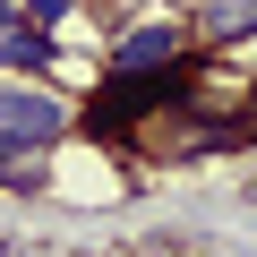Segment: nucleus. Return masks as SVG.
I'll return each mask as SVG.
<instances>
[{
	"instance_id": "1",
	"label": "nucleus",
	"mask_w": 257,
	"mask_h": 257,
	"mask_svg": "<svg viewBox=\"0 0 257 257\" xmlns=\"http://www.w3.org/2000/svg\"><path fill=\"white\" fill-rule=\"evenodd\" d=\"M60 146H77V103L52 94L43 77H0V189L43 197Z\"/></svg>"
},
{
	"instance_id": "8",
	"label": "nucleus",
	"mask_w": 257,
	"mask_h": 257,
	"mask_svg": "<svg viewBox=\"0 0 257 257\" xmlns=\"http://www.w3.org/2000/svg\"><path fill=\"white\" fill-rule=\"evenodd\" d=\"M0 9H9V0H0Z\"/></svg>"
},
{
	"instance_id": "7",
	"label": "nucleus",
	"mask_w": 257,
	"mask_h": 257,
	"mask_svg": "<svg viewBox=\"0 0 257 257\" xmlns=\"http://www.w3.org/2000/svg\"><path fill=\"white\" fill-rule=\"evenodd\" d=\"M231 257H257V248H231Z\"/></svg>"
},
{
	"instance_id": "5",
	"label": "nucleus",
	"mask_w": 257,
	"mask_h": 257,
	"mask_svg": "<svg viewBox=\"0 0 257 257\" xmlns=\"http://www.w3.org/2000/svg\"><path fill=\"white\" fill-rule=\"evenodd\" d=\"M9 9H18L26 26H43V35H60V26L77 18V0H9Z\"/></svg>"
},
{
	"instance_id": "6",
	"label": "nucleus",
	"mask_w": 257,
	"mask_h": 257,
	"mask_svg": "<svg viewBox=\"0 0 257 257\" xmlns=\"http://www.w3.org/2000/svg\"><path fill=\"white\" fill-rule=\"evenodd\" d=\"M231 111H240V138H248V146H257V77H248V94H240V103H231Z\"/></svg>"
},
{
	"instance_id": "4",
	"label": "nucleus",
	"mask_w": 257,
	"mask_h": 257,
	"mask_svg": "<svg viewBox=\"0 0 257 257\" xmlns=\"http://www.w3.org/2000/svg\"><path fill=\"white\" fill-rule=\"evenodd\" d=\"M52 60H60V43L43 26H26L18 9H0V77H43Z\"/></svg>"
},
{
	"instance_id": "2",
	"label": "nucleus",
	"mask_w": 257,
	"mask_h": 257,
	"mask_svg": "<svg viewBox=\"0 0 257 257\" xmlns=\"http://www.w3.org/2000/svg\"><path fill=\"white\" fill-rule=\"evenodd\" d=\"M206 52L189 35V18H138L103 43V77H138V86H197Z\"/></svg>"
},
{
	"instance_id": "3",
	"label": "nucleus",
	"mask_w": 257,
	"mask_h": 257,
	"mask_svg": "<svg viewBox=\"0 0 257 257\" xmlns=\"http://www.w3.org/2000/svg\"><path fill=\"white\" fill-rule=\"evenodd\" d=\"M189 35H197V52H206V60L240 52V43L257 35V0H197V9H189Z\"/></svg>"
}]
</instances>
